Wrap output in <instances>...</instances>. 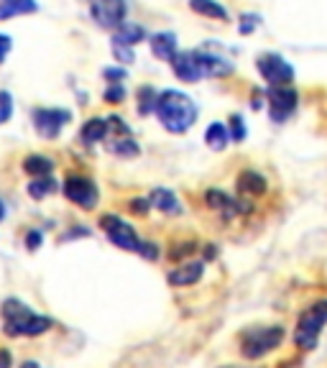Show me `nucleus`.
Instances as JSON below:
<instances>
[{
	"mask_svg": "<svg viewBox=\"0 0 327 368\" xmlns=\"http://www.w3.org/2000/svg\"><path fill=\"white\" fill-rule=\"evenodd\" d=\"M197 251V246L194 243H182V248H171V261H179V259H185V256H189V253Z\"/></svg>",
	"mask_w": 327,
	"mask_h": 368,
	"instance_id": "473e14b6",
	"label": "nucleus"
},
{
	"mask_svg": "<svg viewBox=\"0 0 327 368\" xmlns=\"http://www.w3.org/2000/svg\"><path fill=\"white\" fill-rule=\"evenodd\" d=\"M153 113H156L159 123L167 128L169 134H185L197 120V105H194V100L179 90L159 92V100H156V110Z\"/></svg>",
	"mask_w": 327,
	"mask_h": 368,
	"instance_id": "f257e3e1",
	"label": "nucleus"
},
{
	"mask_svg": "<svg viewBox=\"0 0 327 368\" xmlns=\"http://www.w3.org/2000/svg\"><path fill=\"white\" fill-rule=\"evenodd\" d=\"M31 116H34L36 134L41 136V138H49V141L51 138H57V136L62 134V128L72 120V113L62 108H36Z\"/></svg>",
	"mask_w": 327,
	"mask_h": 368,
	"instance_id": "9d476101",
	"label": "nucleus"
},
{
	"mask_svg": "<svg viewBox=\"0 0 327 368\" xmlns=\"http://www.w3.org/2000/svg\"><path fill=\"white\" fill-rule=\"evenodd\" d=\"M227 368H230V366H227Z\"/></svg>",
	"mask_w": 327,
	"mask_h": 368,
	"instance_id": "37998d69",
	"label": "nucleus"
},
{
	"mask_svg": "<svg viewBox=\"0 0 327 368\" xmlns=\"http://www.w3.org/2000/svg\"><path fill=\"white\" fill-rule=\"evenodd\" d=\"M13 49V39L6 34H0V64L6 62V57H8V51Z\"/></svg>",
	"mask_w": 327,
	"mask_h": 368,
	"instance_id": "e433bc0d",
	"label": "nucleus"
},
{
	"mask_svg": "<svg viewBox=\"0 0 327 368\" xmlns=\"http://www.w3.org/2000/svg\"><path fill=\"white\" fill-rule=\"evenodd\" d=\"M194 57L200 62L202 72L205 77H227L233 75V64L227 62V59L218 57V54H212V51H205V49H194Z\"/></svg>",
	"mask_w": 327,
	"mask_h": 368,
	"instance_id": "f8f14e48",
	"label": "nucleus"
},
{
	"mask_svg": "<svg viewBox=\"0 0 327 368\" xmlns=\"http://www.w3.org/2000/svg\"><path fill=\"white\" fill-rule=\"evenodd\" d=\"M90 230L87 228H80V230H67V233L62 235V241H69V238H80V235H87Z\"/></svg>",
	"mask_w": 327,
	"mask_h": 368,
	"instance_id": "4c0bfd02",
	"label": "nucleus"
},
{
	"mask_svg": "<svg viewBox=\"0 0 327 368\" xmlns=\"http://www.w3.org/2000/svg\"><path fill=\"white\" fill-rule=\"evenodd\" d=\"M266 102H269V116L274 123H284L294 116L299 105V92L292 84H274L266 90Z\"/></svg>",
	"mask_w": 327,
	"mask_h": 368,
	"instance_id": "39448f33",
	"label": "nucleus"
},
{
	"mask_svg": "<svg viewBox=\"0 0 327 368\" xmlns=\"http://www.w3.org/2000/svg\"><path fill=\"white\" fill-rule=\"evenodd\" d=\"M149 202H151V208L161 210L164 215H179L182 212V205L176 200V194L171 190H164V187H156L151 197H149Z\"/></svg>",
	"mask_w": 327,
	"mask_h": 368,
	"instance_id": "2eb2a0df",
	"label": "nucleus"
},
{
	"mask_svg": "<svg viewBox=\"0 0 327 368\" xmlns=\"http://www.w3.org/2000/svg\"><path fill=\"white\" fill-rule=\"evenodd\" d=\"M171 69H174V75L187 84L200 82L202 77H205L200 62H197V57H194V49L192 51H179V54L171 59Z\"/></svg>",
	"mask_w": 327,
	"mask_h": 368,
	"instance_id": "9b49d317",
	"label": "nucleus"
},
{
	"mask_svg": "<svg viewBox=\"0 0 327 368\" xmlns=\"http://www.w3.org/2000/svg\"><path fill=\"white\" fill-rule=\"evenodd\" d=\"M205 274V264L202 261H187L182 266H176L174 271H169V284L171 286H189L194 282H200Z\"/></svg>",
	"mask_w": 327,
	"mask_h": 368,
	"instance_id": "ddd939ff",
	"label": "nucleus"
},
{
	"mask_svg": "<svg viewBox=\"0 0 327 368\" xmlns=\"http://www.w3.org/2000/svg\"><path fill=\"white\" fill-rule=\"evenodd\" d=\"M6 218V205H3V202H0V220Z\"/></svg>",
	"mask_w": 327,
	"mask_h": 368,
	"instance_id": "79ce46f5",
	"label": "nucleus"
},
{
	"mask_svg": "<svg viewBox=\"0 0 327 368\" xmlns=\"http://www.w3.org/2000/svg\"><path fill=\"white\" fill-rule=\"evenodd\" d=\"M13 116V98L8 90H0V123H6Z\"/></svg>",
	"mask_w": 327,
	"mask_h": 368,
	"instance_id": "c85d7f7f",
	"label": "nucleus"
},
{
	"mask_svg": "<svg viewBox=\"0 0 327 368\" xmlns=\"http://www.w3.org/2000/svg\"><path fill=\"white\" fill-rule=\"evenodd\" d=\"M113 54H115V59H118V62H123V64H131V62H136L133 49H128V46H118V44H113Z\"/></svg>",
	"mask_w": 327,
	"mask_h": 368,
	"instance_id": "7c9ffc66",
	"label": "nucleus"
},
{
	"mask_svg": "<svg viewBox=\"0 0 327 368\" xmlns=\"http://www.w3.org/2000/svg\"><path fill=\"white\" fill-rule=\"evenodd\" d=\"M138 253H141L143 259H149V261H156L159 259V248H156V243H141V248H138Z\"/></svg>",
	"mask_w": 327,
	"mask_h": 368,
	"instance_id": "f704fd0d",
	"label": "nucleus"
},
{
	"mask_svg": "<svg viewBox=\"0 0 327 368\" xmlns=\"http://www.w3.org/2000/svg\"><path fill=\"white\" fill-rule=\"evenodd\" d=\"M110 151L113 154H118V156H126V159H133V156H138V143L133 141V138H123V141H113L110 143Z\"/></svg>",
	"mask_w": 327,
	"mask_h": 368,
	"instance_id": "393cba45",
	"label": "nucleus"
},
{
	"mask_svg": "<svg viewBox=\"0 0 327 368\" xmlns=\"http://www.w3.org/2000/svg\"><path fill=\"white\" fill-rule=\"evenodd\" d=\"M238 190L243 194H251V197H261L266 192V179L256 169H245V172L238 174Z\"/></svg>",
	"mask_w": 327,
	"mask_h": 368,
	"instance_id": "dca6fc26",
	"label": "nucleus"
},
{
	"mask_svg": "<svg viewBox=\"0 0 327 368\" xmlns=\"http://www.w3.org/2000/svg\"><path fill=\"white\" fill-rule=\"evenodd\" d=\"M146 39V31H143V26L138 24H123L120 28H118L115 34H113V44H118V46H128V49H133L136 44L143 42Z\"/></svg>",
	"mask_w": 327,
	"mask_h": 368,
	"instance_id": "a211bd4d",
	"label": "nucleus"
},
{
	"mask_svg": "<svg viewBox=\"0 0 327 368\" xmlns=\"http://www.w3.org/2000/svg\"><path fill=\"white\" fill-rule=\"evenodd\" d=\"M3 318H6V335L21 338V335H44L51 327V320L44 315H36L31 307H26L21 300H6L3 302Z\"/></svg>",
	"mask_w": 327,
	"mask_h": 368,
	"instance_id": "f03ea898",
	"label": "nucleus"
},
{
	"mask_svg": "<svg viewBox=\"0 0 327 368\" xmlns=\"http://www.w3.org/2000/svg\"><path fill=\"white\" fill-rule=\"evenodd\" d=\"M138 113L141 116H151L153 110H156V100H159V92L153 90V87H149V84H143V87H138Z\"/></svg>",
	"mask_w": 327,
	"mask_h": 368,
	"instance_id": "5701e85b",
	"label": "nucleus"
},
{
	"mask_svg": "<svg viewBox=\"0 0 327 368\" xmlns=\"http://www.w3.org/2000/svg\"><path fill=\"white\" fill-rule=\"evenodd\" d=\"M100 228L105 230L110 243L118 248H123V251H138L141 248V241H138L133 226H128L126 220H120L118 215H102Z\"/></svg>",
	"mask_w": 327,
	"mask_h": 368,
	"instance_id": "1a4fd4ad",
	"label": "nucleus"
},
{
	"mask_svg": "<svg viewBox=\"0 0 327 368\" xmlns=\"http://www.w3.org/2000/svg\"><path fill=\"white\" fill-rule=\"evenodd\" d=\"M108 120H102V118H90L87 123L82 126V131H80V138H82L84 146H93V143L102 141L105 136H108Z\"/></svg>",
	"mask_w": 327,
	"mask_h": 368,
	"instance_id": "6ab92c4d",
	"label": "nucleus"
},
{
	"mask_svg": "<svg viewBox=\"0 0 327 368\" xmlns=\"http://www.w3.org/2000/svg\"><path fill=\"white\" fill-rule=\"evenodd\" d=\"M8 366H10V353L0 351V368H8Z\"/></svg>",
	"mask_w": 327,
	"mask_h": 368,
	"instance_id": "ea45409f",
	"label": "nucleus"
},
{
	"mask_svg": "<svg viewBox=\"0 0 327 368\" xmlns=\"http://www.w3.org/2000/svg\"><path fill=\"white\" fill-rule=\"evenodd\" d=\"M102 100L110 102V105H120L126 100V87L123 84H108V90L102 92Z\"/></svg>",
	"mask_w": 327,
	"mask_h": 368,
	"instance_id": "a878e982",
	"label": "nucleus"
},
{
	"mask_svg": "<svg viewBox=\"0 0 327 368\" xmlns=\"http://www.w3.org/2000/svg\"><path fill=\"white\" fill-rule=\"evenodd\" d=\"M284 340V327L269 325V327H251L241 335V353L245 358H261L279 348V343Z\"/></svg>",
	"mask_w": 327,
	"mask_h": 368,
	"instance_id": "20e7f679",
	"label": "nucleus"
},
{
	"mask_svg": "<svg viewBox=\"0 0 327 368\" xmlns=\"http://www.w3.org/2000/svg\"><path fill=\"white\" fill-rule=\"evenodd\" d=\"M256 69L261 72V77L269 82V87H274V84H292L294 82V67L286 62L281 54H274V51H269V54H261L259 59H256Z\"/></svg>",
	"mask_w": 327,
	"mask_h": 368,
	"instance_id": "6e6552de",
	"label": "nucleus"
},
{
	"mask_svg": "<svg viewBox=\"0 0 327 368\" xmlns=\"http://www.w3.org/2000/svg\"><path fill=\"white\" fill-rule=\"evenodd\" d=\"M90 16L100 28H120L126 24L128 3L126 0H90Z\"/></svg>",
	"mask_w": 327,
	"mask_h": 368,
	"instance_id": "0eeeda50",
	"label": "nucleus"
},
{
	"mask_svg": "<svg viewBox=\"0 0 327 368\" xmlns=\"http://www.w3.org/2000/svg\"><path fill=\"white\" fill-rule=\"evenodd\" d=\"M251 108H253V110H261V108H263V98H261V92H253Z\"/></svg>",
	"mask_w": 327,
	"mask_h": 368,
	"instance_id": "58836bf2",
	"label": "nucleus"
},
{
	"mask_svg": "<svg viewBox=\"0 0 327 368\" xmlns=\"http://www.w3.org/2000/svg\"><path fill=\"white\" fill-rule=\"evenodd\" d=\"M21 368H39V363H36V360H26V363H24Z\"/></svg>",
	"mask_w": 327,
	"mask_h": 368,
	"instance_id": "a19ab883",
	"label": "nucleus"
},
{
	"mask_svg": "<svg viewBox=\"0 0 327 368\" xmlns=\"http://www.w3.org/2000/svg\"><path fill=\"white\" fill-rule=\"evenodd\" d=\"M62 192L67 197L69 202H75L80 205L82 210H93L100 200V192H97V184L93 179H87V176H80V174H69L62 184Z\"/></svg>",
	"mask_w": 327,
	"mask_h": 368,
	"instance_id": "423d86ee",
	"label": "nucleus"
},
{
	"mask_svg": "<svg viewBox=\"0 0 327 368\" xmlns=\"http://www.w3.org/2000/svg\"><path fill=\"white\" fill-rule=\"evenodd\" d=\"M102 77H105L110 84H123L128 80V72L120 67H105L102 69Z\"/></svg>",
	"mask_w": 327,
	"mask_h": 368,
	"instance_id": "c756f323",
	"label": "nucleus"
},
{
	"mask_svg": "<svg viewBox=\"0 0 327 368\" xmlns=\"http://www.w3.org/2000/svg\"><path fill=\"white\" fill-rule=\"evenodd\" d=\"M151 51H153V57L164 59V62H171V59L179 54V51H176V34H171V31H159V34H153Z\"/></svg>",
	"mask_w": 327,
	"mask_h": 368,
	"instance_id": "4468645a",
	"label": "nucleus"
},
{
	"mask_svg": "<svg viewBox=\"0 0 327 368\" xmlns=\"http://www.w3.org/2000/svg\"><path fill=\"white\" fill-rule=\"evenodd\" d=\"M24 169L26 174L31 176H49L54 172V161L49 156H41V154H31L24 159Z\"/></svg>",
	"mask_w": 327,
	"mask_h": 368,
	"instance_id": "412c9836",
	"label": "nucleus"
},
{
	"mask_svg": "<svg viewBox=\"0 0 327 368\" xmlns=\"http://www.w3.org/2000/svg\"><path fill=\"white\" fill-rule=\"evenodd\" d=\"M39 3L36 0H0V21H8L16 16H28L36 13Z\"/></svg>",
	"mask_w": 327,
	"mask_h": 368,
	"instance_id": "f3484780",
	"label": "nucleus"
},
{
	"mask_svg": "<svg viewBox=\"0 0 327 368\" xmlns=\"http://www.w3.org/2000/svg\"><path fill=\"white\" fill-rule=\"evenodd\" d=\"M108 128L110 131H118V134H123V136H131V128L123 123V118H118V116L108 118Z\"/></svg>",
	"mask_w": 327,
	"mask_h": 368,
	"instance_id": "72a5a7b5",
	"label": "nucleus"
},
{
	"mask_svg": "<svg viewBox=\"0 0 327 368\" xmlns=\"http://www.w3.org/2000/svg\"><path fill=\"white\" fill-rule=\"evenodd\" d=\"M41 230H28V233H26V248H28V251H36V248H39V246H41Z\"/></svg>",
	"mask_w": 327,
	"mask_h": 368,
	"instance_id": "c9c22d12",
	"label": "nucleus"
},
{
	"mask_svg": "<svg viewBox=\"0 0 327 368\" xmlns=\"http://www.w3.org/2000/svg\"><path fill=\"white\" fill-rule=\"evenodd\" d=\"M128 208H131V212H133V215H149V210H151V202L149 200H141V197H138V200H131V205H128Z\"/></svg>",
	"mask_w": 327,
	"mask_h": 368,
	"instance_id": "2f4dec72",
	"label": "nucleus"
},
{
	"mask_svg": "<svg viewBox=\"0 0 327 368\" xmlns=\"http://www.w3.org/2000/svg\"><path fill=\"white\" fill-rule=\"evenodd\" d=\"M189 10H194L197 16L215 18V21H227V10L220 6L218 0H189Z\"/></svg>",
	"mask_w": 327,
	"mask_h": 368,
	"instance_id": "aec40b11",
	"label": "nucleus"
},
{
	"mask_svg": "<svg viewBox=\"0 0 327 368\" xmlns=\"http://www.w3.org/2000/svg\"><path fill=\"white\" fill-rule=\"evenodd\" d=\"M327 325V300L312 304L299 315L297 320V330H294V343L304 348V351H312L319 340V333L322 327Z\"/></svg>",
	"mask_w": 327,
	"mask_h": 368,
	"instance_id": "7ed1b4c3",
	"label": "nucleus"
},
{
	"mask_svg": "<svg viewBox=\"0 0 327 368\" xmlns=\"http://www.w3.org/2000/svg\"><path fill=\"white\" fill-rule=\"evenodd\" d=\"M227 134H230V138H233L235 143L245 141V123L241 116H230V128H227Z\"/></svg>",
	"mask_w": 327,
	"mask_h": 368,
	"instance_id": "bb28decb",
	"label": "nucleus"
},
{
	"mask_svg": "<svg viewBox=\"0 0 327 368\" xmlns=\"http://www.w3.org/2000/svg\"><path fill=\"white\" fill-rule=\"evenodd\" d=\"M259 24H261V18L256 16V13H243V16H241V24H238V31L243 36H248L259 28Z\"/></svg>",
	"mask_w": 327,
	"mask_h": 368,
	"instance_id": "cd10ccee",
	"label": "nucleus"
},
{
	"mask_svg": "<svg viewBox=\"0 0 327 368\" xmlns=\"http://www.w3.org/2000/svg\"><path fill=\"white\" fill-rule=\"evenodd\" d=\"M54 192H57V182L49 179V176H36L34 182L28 184V194L34 200H44L46 194H54Z\"/></svg>",
	"mask_w": 327,
	"mask_h": 368,
	"instance_id": "b1692460",
	"label": "nucleus"
},
{
	"mask_svg": "<svg viewBox=\"0 0 327 368\" xmlns=\"http://www.w3.org/2000/svg\"><path fill=\"white\" fill-rule=\"evenodd\" d=\"M205 141H207L210 149L223 151L227 146V141H230V134H227V128L223 126V123H212V126H207V131H205Z\"/></svg>",
	"mask_w": 327,
	"mask_h": 368,
	"instance_id": "4be33fe9",
	"label": "nucleus"
}]
</instances>
